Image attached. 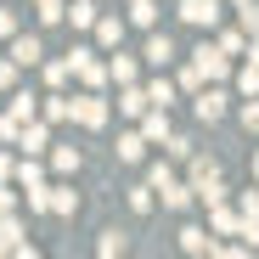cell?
Wrapping results in <instances>:
<instances>
[{"instance_id": "cell-1", "label": "cell", "mask_w": 259, "mask_h": 259, "mask_svg": "<svg viewBox=\"0 0 259 259\" xmlns=\"http://www.w3.org/2000/svg\"><path fill=\"white\" fill-rule=\"evenodd\" d=\"M73 124H84V130H102V124H107V102H102L96 91L73 96Z\"/></svg>"}, {"instance_id": "cell-2", "label": "cell", "mask_w": 259, "mask_h": 259, "mask_svg": "<svg viewBox=\"0 0 259 259\" xmlns=\"http://www.w3.org/2000/svg\"><path fill=\"white\" fill-rule=\"evenodd\" d=\"M192 62L203 68V79H226V73H231V62H226V51H220V46H208V39H203V46L192 51Z\"/></svg>"}, {"instance_id": "cell-3", "label": "cell", "mask_w": 259, "mask_h": 259, "mask_svg": "<svg viewBox=\"0 0 259 259\" xmlns=\"http://www.w3.org/2000/svg\"><path fill=\"white\" fill-rule=\"evenodd\" d=\"M68 62H73V73H79L84 84H91V91H96V84L107 79V68L96 62V51H84V46H73V51H68Z\"/></svg>"}, {"instance_id": "cell-4", "label": "cell", "mask_w": 259, "mask_h": 259, "mask_svg": "<svg viewBox=\"0 0 259 259\" xmlns=\"http://www.w3.org/2000/svg\"><path fill=\"white\" fill-rule=\"evenodd\" d=\"M181 17L192 28H214L220 23V0H181Z\"/></svg>"}, {"instance_id": "cell-5", "label": "cell", "mask_w": 259, "mask_h": 259, "mask_svg": "<svg viewBox=\"0 0 259 259\" xmlns=\"http://www.w3.org/2000/svg\"><path fill=\"white\" fill-rule=\"evenodd\" d=\"M39 57H46V51H39L34 34H12V62H17V68H34Z\"/></svg>"}, {"instance_id": "cell-6", "label": "cell", "mask_w": 259, "mask_h": 259, "mask_svg": "<svg viewBox=\"0 0 259 259\" xmlns=\"http://www.w3.org/2000/svg\"><path fill=\"white\" fill-rule=\"evenodd\" d=\"M17 186L28 192V186H46V169H39V152H23V163H17Z\"/></svg>"}, {"instance_id": "cell-7", "label": "cell", "mask_w": 259, "mask_h": 259, "mask_svg": "<svg viewBox=\"0 0 259 259\" xmlns=\"http://www.w3.org/2000/svg\"><path fill=\"white\" fill-rule=\"evenodd\" d=\"M220 113H226V91H197V118L203 124H214Z\"/></svg>"}, {"instance_id": "cell-8", "label": "cell", "mask_w": 259, "mask_h": 259, "mask_svg": "<svg viewBox=\"0 0 259 259\" xmlns=\"http://www.w3.org/2000/svg\"><path fill=\"white\" fill-rule=\"evenodd\" d=\"M46 141H51L46 124H17V147H23V152H46Z\"/></svg>"}, {"instance_id": "cell-9", "label": "cell", "mask_w": 259, "mask_h": 259, "mask_svg": "<svg viewBox=\"0 0 259 259\" xmlns=\"http://www.w3.org/2000/svg\"><path fill=\"white\" fill-rule=\"evenodd\" d=\"M158 197H163V208H186V203H192V186H181L175 175H169V181L158 186Z\"/></svg>"}, {"instance_id": "cell-10", "label": "cell", "mask_w": 259, "mask_h": 259, "mask_svg": "<svg viewBox=\"0 0 259 259\" xmlns=\"http://www.w3.org/2000/svg\"><path fill=\"white\" fill-rule=\"evenodd\" d=\"M118 107H124L130 118H147V107H152V102H147V91H136V84H124V96H118Z\"/></svg>"}, {"instance_id": "cell-11", "label": "cell", "mask_w": 259, "mask_h": 259, "mask_svg": "<svg viewBox=\"0 0 259 259\" xmlns=\"http://www.w3.org/2000/svg\"><path fill=\"white\" fill-rule=\"evenodd\" d=\"M113 152H118L124 163H136V158L147 152V136H136V130H124V136H118V147H113Z\"/></svg>"}, {"instance_id": "cell-12", "label": "cell", "mask_w": 259, "mask_h": 259, "mask_svg": "<svg viewBox=\"0 0 259 259\" xmlns=\"http://www.w3.org/2000/svg\"><path fill=\"white\" fill-rule=\"evenodd\" d=\"M147 141H163L169 136V107H147V130H141Z\"/></svg>"}, {"instance_id": "cell-13", "label": "cell", "mask_w": 259, "mask_h": 259, "mask_svg": "<svg viewBox=\"0 0 259 259\" xmlns=\"http://www.w3.org/2000/svg\"><path fill=\"white\" fill-rule=\"evenodd\" d=\"M17 242H23V226L12 214H0V253H17Z\"/></svg>"}, {"instance_id": "cell-14", "label": "cell", "mask_w": 259, "mask_h": 259, "mask_svg": "<svg viewBox=\"0 0 259 259\" xmlns=\"http://www.w3.org/2000/svg\"><path fill=\"white\" fill-rule=\"evenodd\" d=\"M169 57H175V46H169V34H152V39H147V62H152V68H163Z\"/></svg>"}, {"instance_id": "cell-15", "label": "cell", "mask_w": 259, "mask_h": 259, "mask_svg": "<svg viewBox=\"0 0 259 259\" xmlns=\"http://www.w3.org/2000/svg\"><path fill=\"white\" fill-rule=\"evenodd\" d=\"M181 248H186V253H214L208 231H197V226H186V231H181Z\"/></svg>"}, {"instance_id": "cell-16", "label": "cell", "mask_w": 259, "mask_h": 259, "mask_svg": "<svg viewBox=\"0 0 259 259\" xmlns=\"http://www.w3.org/2000/svg\"><path fill=\"white\" fill-rule=\"evenodd\" d=\"M96 39H102V46H118V39H124V23H118V17H96Z\"/></svg>"}, {"instance_id": "cell-17", "label": "cell", "mask_w": 259, "mask_h": 259, "mask_svg": "<svg viewBox=\"0 0 259 259\" xmlns=\"http://www.w3.org/2000/svg\"><path fill=\"white\" fill-rule=\"evenodd\" d=\"M130 23L152 28V23H158V6H152V0H130Z\"/></svg>"}, {"instance_id": "cell-18", "label": "cell", "mask_w": 259, "mask_h": 259, "mask_svg": "<svg viewBox=\"0 0 259 259\" xmlns=\"http://www.w3.org/2000/svg\"><path fill=\"white\" fill-rule=\"evenodd\" d=\"M107 79H118V84H136V62H130V57H113V62H107Z\"/></svg>"}, {"instance_id": "cell-19", "label": "cell", "mask_w": 259, "mask_h": 259, "mask_svg": "<svg viewBox=\"0 0 259 259\" xmlns=\"http://www.w3.org/2000/svg\"><path fill=\"white\" fill-rule=\"evenodd\" d=\"M51 169H57V175H73V169H79V152H73V147H57V152H51Z\"/></svg>"}, {"instance_id": "cell-20", "label": "cell", "mask_w": 259, "mask_h": 259, "mask_svg": "<svg viewBox=\"0 0 259 259\" xmlns=\"http://www.w3.org/2000/svg\"><path fill=\"white\" fill-rule=\"evenodd\" d=\"M6 113H12V118H17V124H28V118H34V96H28V91H17V96H12V107H6Z\"/></svg>"}, {"instance_id": "cell-21", "label": "cell", "mask_w": 259, "mask_h": 259, "mask_svg": "<svg viewBox=\"0 0 259 259\" xmlns=\"http://www.w3.org/2000/svg\"><path fill=\"white\" fill-rule=\"evenodd\" d=\"M46 118H73V96H46Z\"/></svg>"}, {"instance_id": "cell-22", "label": "cell", "mask_w": 259, "mask_h": 259, "mask_svg": "<svg viewBox=\"0 0 259 259\" xmlns=\"http://www.w3.org/2000/svg\"><path fill=\"white\" fill-rule=\"evenodd\" d=\"M73 208H79V197L68 186H51V214H73Z\"/></svg>"}, {"instance_id": "cell-23", "label": "cell", "mask_w": 259, "mask_h": 259, "mask_svg": "<svg viewBox=\"0 0 259 259\" xmlns=\"http://www.w3.org/2000/svg\"><path fill=\"white\" fill-rule=\"evenodd\" d=\"M237 91H242V96H259V62H248V68L237 73Z\"/></svg>"}, {"instance_id": "cell-24", "label": "cell", "mask_w": 259, "mask_h": 259, "mask_svg": "<svg viewBox=\"0 0 259 259\" xmlns=\"http://www.w3.org/2000/svg\"><path fill=\"white\" fill-rule=\"evenodd\" d=\"M73 28H96V6L91 0H73Z\"/></svg>"}, {"instance_id": "cell-25", "label": "cell", "mask_w": 259, "mask_h": 259, "mask_svg": "<svg viewBox=\"0 0 259 259\" xmlns=\"http://www.w3.org/2000/svg\"><path fill=\"white\" fill-rule=\"evenodd\" d=\"M242 130H248V136H259V96L242 102Z\"/></svg>"}, {"instance_id": "cell-26", "label": "cell", "mask_w": 259, "mask_h": 259, "mask_svg": "<svg viewBox=\"0 0 259 259\" xmlns=\"http://www.w3.org/2000/svg\"><path fill=\"white\" fill-rule=\"evenodd\" d=\"M62 17H68L62 0H39V23H62Z\"/></svg>"}, {"instance_id": "cell-27", "label": "cell", "mask_w": 259, "mask_h": 259, "mask_svg": "<svg viewBox=\"0 0 259 259\" xmlns=\"http://www.w3.org/2000/svg\"><path fill=\"white\" fill-rule=\"evenodd\" d=\"M147 102H152V107H169V102H175V91L158 79V84H147Z\"/></svg>"}, {"instance_id": "cell-28", "label": "cell", "mask_w": 259, "mask_h": 259, "mask_svg": "<svg viewBox=\"0 0 259 259\" xmlns=\"http://www.w3.org/2000/svg\"><path fill=\"white\" fill-rule=\"evenodd\" d=\"M220 51H226V57H237V51H248V39H242L237 28H226V34H220Z\"/></svg>"}, {"instance_id": "cell-29", "label": "cell", "mask_w": 259, "mask_h": 259, "mask_svg": "<svg viewBox=\"0 0 259 259\" xmlns=\"http://www.w3.org/2000/svg\"><path fill=\"white\" fill-rule=\"evenodd\" d=\"M68 73H73V62H68V57H62V62H46V84H62Z\"/></svg>"}, {"instance_id": "cell-30", "label": "cell", "mask_w": 259, "mask_h": 259, "mask_svg": "<svg viewBox=\"0 0 259 259\" xmlns=\"http://www.w3.org/2000/svg\"><path fill=\"white\" fill-rule=\"evenodd\" d=\"M163 147H169V158H192V141L186 136H163Z\"/></svg>"}, {"instance_id": "cell-31", "label": "cell", "mask_w": 259, "mask_h": 259, "mask_svg": "<svg viewBox=\"0 0 259 259\" xmlns=\"http://www.w3.org/2000/svg\"><path fill=\"white\" fill-rule=\"evenodd\" d=\"M181 84L197 96V91H203V68H197V62H192V68H181Z\"/></svg>"}, {"instance_id": "cell-32", "label": "cell", "mask_w": 259, "mask_h": 259, "mask_svg": "<svg viewBox=\"0 0 259 259\" xmlns=\"http://www.w3.org/2000/svg\"><path fill=\"white\" fill-rule=\"evenodd\" d=\"M208 226H214V231H237V214H231V208H214Z\"/></svg>"}, {"instance_id": "cell-33", "label": "cell", "mask_w": 259, "mask_h": 259, "mask_svg": "<svg viewBox=\"0 0 259 259\" xmlns=\"http://www.w3.org/2000/svg\"><path fill=\"white\" fill-rule=\"evenodd\" d=\"M237 17H242V28H248V34H259V6H242Z\"/></svg>"}, {"instance_id": "cell-34", "label": "cell", "mask_w": 259, "mask_h": 259, "mask_svg": "<svg viewBox=\"0 0 259 259\" xmlns=\"http://www.w3.org/2000/svg\"><path fill=\"white\" fill-rule=\"evenodd\" d=\"M12 208H17V192H12L6 181H0V214H12Z\"/></svg>"}, {"instance_id": "cell-35", "label": "cell", "mask_w": 259, "mask_h": 259, "mask_svg": "<svg viewBox=\"0 0 259 259\" xmlns=\"http://www.w3.org/2000/svg\"><path fill=\"white\" fill-rule=\"evenodd\" d=\"M12 34H17V17H12V12H0V39H12Z\"/></svg>"}, {"instance_id": "cell-36", "label": "cell", "mask_w": 259, "mask_h": 259, "mask_svg": "<svg viewBox=\"0 0 259 259\" xmlns=\"http://www.w3.org/2000/svg\"><path fill=\"white\" fill-rule=\"evenodd\" d=\"M6 175H12V158H6V152H0V181H6Z\"/></svg>"}, {"instance_id": "cell-37", "label": "cell", "mask_w": 259, "mask_h": 259, "mask_svg": "<svg viewBox=\"0 0 259 259\" xmlns=\"http://www.w3.org/2000/svg\"><path fill=\"white\" fill-rule=\"evenodd\" d=\"M248 57H253V62H259V34H253V46H248Z\"/></svg>"}, {"instance_id": "cell-38", "label": "cell", "mask_w": 259, "mask_h": 259, "mask_svg": "<svg viewBox=\"0 0 259 259\" xmlns=\"http://www.w3.org/2000/svg\"><path fill=\"white\" fill-rule=\"evenodd\" d=\"M242 6H253V0H231V12H242Z\"/></svg>"}, {"instance_id": "cell-39", "label": "cell", "mask_w": 259, "mask_h": 259, "mask_svg": "<svg viewBox=\"0 0 259 259\" xmlns=\"http://www.w3.org/2000/svg\"><path fill=\"white\" fill-rule=\"evenodd\" d=\"M253 175H259V152H253Z\"/></svg>"}]
</instances>
